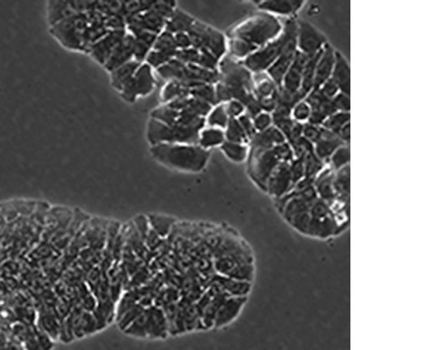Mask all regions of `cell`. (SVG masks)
Wrapping results in <instances>:
<instances>
[{
	"mask_svg": "<svg viewBox=\"0 0 438 350\" xmlns=\"http://www.w3.org/2000/svg\"><path fill=\"white\" fill-rule=\"evenodd\" d=\"M127 30L110 31L106 36L101 38L99 40L94 43L88 49L87 53L95 61L97 64L104 66L109 58H111L119 44L124 39Z\"/></svg>",
	"mask_w": 438,
	"mask_h": 350,
	"instance_id": "4fadbf2b",
	"label": "cell"
},
{
	"mask_svg": "<svg viewBox=\"0 0 438 350\" xmlns=\"http://www.w3.org/2000/svg\"><path fill=\"white\" fill-rule=\"evenodd\" d=\"M308 59L307 55L297 50L294 61L283 78L280 88L291 96H295L300 90L302 74H304L305 64H306Z\"/></svg>",
	"mask_w": 438,
	"mask_h": 350,
	"instance_id": "e0dca14e",
	"label": "cell"
},
{
	"mask_svg": "<svg viewBox=\"0 0 438 350\" xmlns=\"http://www.w3.org/2000/svg\"><path fill=\"white\" fill-rule=\"evenodd\" d=\"M179 112L167 105H160L151 112L150 118L167 125H175L178 123Z\"/></svg>",
	"mask_w": 438,
	"mask_h": 350,
	"instance_id": "f35d334b",
	"label": "cell"
},
{
	"mask_svg": "<svg viewBox=\"0 0 438 350\" xmlns=\"http://www.w3.org/2000/svg\"><path fill=\"white\" fill-rule=\"evenodd\" d=\"M141 64V63L137 62L136 60H132V61L125 63L111 72L110 77H111V84L113 89L118 91L119 93L121 92L134 77Z\"/></svg>",
	"mask_w": 438,
	"mask_h": 350,
	"instance_id": "484cf974",
	"label": "cell"
},
{
	"mask_svg": "<svg viewBox=\"0 0 438 350\" xmlns=\"http://www.w3.org/2000/svg\"><path fill=\"white\" fill-rule=\"evenodd\" d=\"M153 49L166 53V55L171 56L172 58H175L178 49V47H176L174 34L163 30L162 33L157 36Z\"/></svg>",
	"mask_w": 438,
	"mask_h": 350,
	"instance_id": "e575fe53",
	"label": "cell"
},
{
	"mask_svg": "<svg viewBox=\"0 0 438 350\" xmlns=\"http://www.w3.org/2000/svg\"><path fill=\"white\" fill-rule=\"evenodd\" d=\"M278 86L273 83L269 77V75L265 74L259 80L254 79V94L258 100L269 99L273 97L278 90Z\"/></svg>",
	"mask_w": 438,
	"mask_h": 350,
	"instance_id": "d590c367",
	"label": "cell"
},
{
	"mask_svg": "<svg viewBox=\"0 0 438 350\" xmlns=\"http://www.w3.org/2000/svg\"><path fill=\"white\" fill-rule=\"evenodd\" d=\"M258 8L261 12L272 15L293 16L301 10L305 2L301 0H267L258 1Z\"/></svg>",
	"mask_w": 438,
	"mask_h": 350,
	"instance_id": "ffe728a7",
	"label": "cell"
},
{
	"mask_svg": "<svg viewBox=\"0 0 438 350\" xmlns=\"http://www.w3.org/2000/svg\"><path fill=\"white\" fill-rule=\"evenodd\" d=\"M226 141L225 132L222 129L204 126L199 132L197 145L204 150L220 147Z\"/></svg>",
	"mask_w": 438,
	"mask_h": 350,
	"instance_id": "f546056e",
	"label": "cell"
},
{
	"mask_svg": "<svg viewBox=\"0 0 438 350\" xmlns=\"http://www.w3.org/2000/svg\"><path fill=\"white\" fill-rule=\"evenodd\" d=\"M172 59L171 56L166 55V53L152 49L148 53L144 62L147 63L148 66H150L156 71V69L162 67Z\"/></svg>",
	"mask_w": 438,
	"mask_h": 350,
	"instance_id": "ee69618b",
	"label": "cell"
},
{
	"mask_svg": "<svg viewBox=\"0 0 438 350\" xmlns=\"http://www.w3.org/2000/svg\"><path fill=\"white\" fill-rule=\"evenodd\" d=\"M174 36L178 50L187 49L192 47L191 37L188 33L176 34Z\"/></svg>",
	"mask_w": 438,
	"mask_h": 350,
	"instance_id": "6f0895ef",
	"label": "cell"
},
{
	"mask_svg": "<svg viewBox=\"0 0 438 350\" xmlns=\"http://www.w3.org/2000/svg\"><path fill=\"white\" fill-rule=\"evenodd\" d=\"M0 350H8V348H4V347H0Z\"/></svg>",
	"mask_w": 438,
	"mask_h": 350,
	"instance_id": "91938a15",
	"label": "cell"
},
{
	"mask_svg": "<svg viewBox=\"0 0 438 350\" xmlns=\"http://www.w3.org/2000/svg\"><path fill=\"white\" fill-rule=\"evenodd\" d=\"M131 34L134 37V60L143 63L148 53L153 49L154 44L156 42L158 34L146 31H140Z\"/></svg>",
	"mask_w": 438,
	"mask_h": 350,
	"instance_id": "f1b7e54d",
	"label": "cell"
},
{
	"mask_svg": "<svg viewBox=\"0 0 438 350\" xmlns=\"http://www.w3.org/2000/svg\"><path fill=\"white\" fill-rule=\"evenodd\" d=\"M151 156L170 169L187 173H198L206 169L210 158V151L198 145L158 144L150 147Z\"/></svg>",
	"mask_w": 438,
	"mask_h": 350,
	"instance_id": "3957f363",
	"label": "cell"
},
{
	"mask_svg": "<svg viewBox=\"0 0 438 350\" xmlns=\"http://www.w3.org/2000/svg\"><path fill=\"white\" fill-rule=\"evenodd\" d=\"M228 55L232 58L242 62L256 51V47L238 38H228Z\"/></svg>",
	"mask_w": 438,
	"mask_h": 350,
	"instance_id": "d6a6232c",
	"label": "cell"
},
{
	"mask_svg": "<svg viewBox=\"0 0 438 350\" xmlns=\"http://www.w3.org/2000/svg\"><path fill=\"white\" fill-rule=\"evenodd\" d=\"M215 84L217 105L238 100L244 106L254 97V75L243 63L226 55L220 60Z\"/></svg>",
	"mask_w": 438,
	"mask_h": 350,
	"instance_id": "7a4b0ae2",
	"label": "cell"
},
{
	"mask_svg": "<svg viewBox=\"0 0 438 350\" xmlns=\"http://www.w3.org/2000/svg\"><path fill=\"white\" fill-rule=\"evenodd\" d=\"M350 165L337 170L334 173L333 187L337 200L343 206L350 208Z\"/></svg>",
	"mask_w": 438,
	"mask_h": 350,
	"instance_id": "d4e9b609",
	"label": "cell"
},
{
	"mask_svg": "<svg viewBox=\"0 0 438 350\" xmlns=\"http://www.w3.org/2000/svg\"><path fill=\"white\" fill-rule=\"evenodd\" d=\"M188 34L195 49L210 52L219 60L228 55V36L217 28L195 20Z\"/></svg>",
	"mask_w": 438,
	"mask_h": 350,
	"instance_id": "9c48e42d",
	"label": "cell"
},
{
	"mask_svg": "<svg viewBox=\"0 0 438 350\" xmlns=\"http://www.w3.org/2000/svg\"><path fill=\"white\" fill-rule=\"evenodd\" d=\"M226 140L233 143L249 145V138L238 119L230 118L225 130Z\"/></svg>",
	"mask_w": 438,
	"mask_h": 350,
	"instance_id": "74e56055",
	"label": "cell"
},
{
	"mask_svg": "<svg viewBox=\"0 0 438 350\" xmlns=\"http://www.w3.org/2000/svg\"><path fill=\"white\" fill-rule=\"evenodd\" d=\"M314 179H301L289 193L275 199L276 207L285 222L300 234L328 240L343 232L332 208L318 197Z\"/></svg>",
	"mask_w": 438,
	"mask_h": 350,
	"instance_id": "6da1fadb",
	"label": "cell"
},
{
	"mask_svg": "<svg viewBox=\"0 0 438 350\" xmlns=\"http://www.w3.org/2000/svg\"><path fill=\"white\" fill-rule=\"evenodd\" d=\"M322 50L317 53L316 55L308 58L306 64H305L304 74H302L301 88L298 92L299 95H300L302 100H304L305 97L313 90L316 66Z\"/></svg>",
	"mask_w": 438,
	"mask_h": 350,
	"instance_id": "1f68e13d",
	"label": "cell"
},
{
	"mask_svg": "<svg viewBox=\"0 0 438 350\" xmlns=\"http://www.w3.org/2000/svg\"><path fill=\"white\" fill-rule=\"evenodd\" d=\"M335 51L336 50L329 42L324 47L317 63L314 86L312 90H319L321 86L332 77L334 64H335Z\"/></svg>",
	"mask_w": 438,
	"mask_h": 350,
	"instance_id": "d6986e66",
	"label": "cell"
},
{
	"mask_svg": "<svg viewBox=\"0 0 438 350\" xmlns=\"http://www.w3.org/2000/svg\"><path fill=\"white\" fill-rule=\"evenodd\" d=\"M188 96H190V90L175 81L166 82L159 94L162 105H168L173 101Z\"/></svg>",
	"mask_w": 438,
	"mask_h": 350,
	"instance_id": "4dcf8cb0",
	"label": "cell"
},
{
	"mask_svg": "<svg viewBox=\"0 0 438 350\" xmlns=\"http://www.w3.org/2000/svg\"><path fill=\"white\" fill-rule=\"evenodd\" d=\"M332 105L337 112H351V99L350 96L345 93L339 92L332 99Z\"/></svg>",
	"mask_w": 438,
	"mask_h": 350,
	"instance_id": "f907efd6",
	"label": "cell"
},
{
	"mask_svg": "<svg viewBox=\"0 0 438 350\" xmlns=\"http://www.w3.org/2000/svg\"><path fill=\"white\" fill-rule=\"evenodd\" d=\"M229 116L226 112L223 103H219L211 108L209 114L206 118V125L225 130L228 124Z\"/></svg>",
	"mask_w": 438,
	"mask_h": 350,
	"instance_id": "8d00e7d4",
	"label": "cell"
},
{
	"mask_svg": "<svg viewBox=\"0 0 438 350\" xmlns=\"http://www.w3.org/2000/svg\"><path fill=\"white\" fill-rule=\"evenodd\" d=\"M311 107L305 101H301L294 106L292 110V118L295 121L305 124L308 123L311 116Z\"/></svg>",
	"mask_w": 438,
	"mask_h": 350,
	"instance_id": "7dc6e473",
	"label": "cell"
},
{
	"mask_svg": "<svg viewBox=\"0 0 438 350\" xmlns=\"http://www.w3.org/2000/svg\"><path fill=\"white\" fill-rule=\"evenodd\" d=\"M190 96L211 106L217 105L215 84H202L190 90Z\"/></svg>",
	"mask_w": 438,
	"mask_h": 350,
	"instance_id": "60d3db41",
	"label": "cell"
},
{
	"mask_svg": "<svg viewBox=\"0 0 438 350\" xmlns=\"http://www.w3.org/2000/svg\"><path fill=\"white\" fill-rule=\"evenodd\" d=\"M220 150L229 160L234 163H244L247 162L249 155L248 145L233 143V142L225 141Z\"/></svg>",
	"mask_w": 438,
	"mask_h": 350,
	"instance_id": "836d02e7",
	"label": "cell"
},
{
	"mask_svg": "<svg viewBox=\"0 0 438 350\" xmlns=\"http://www.w3.org/2000/svg\"><path fill=\"white\" fill-rule=\"evenodd\" d=\"M294 187L289 163L280 162L267 182L266 193L277 199L289 193Z\"/></svg>",
	"mask_w": 438,
	"mask_h": 350,
	"instance_id": "9a60e30c",
	"label": "cell"
},
{
	"mask_svg": "<svg viewBox=\"0 0 438 350\" xmlns=\"http://www.w3.org/2000/svg\"><path fill=\"white\" fill-rule=\"evenodd\" d=\"M348 123H351V112H337L324 122L323 128L338 135L341 129Z\"/></svg>",
	"mask_w": 438,
	"mask_h": 350,
	"instance_id": "ab89813d",
	"label": "cell"
},
{
	"mask_svg": "<svg viewBox=\"0 0 438 350\" xmlns=\"http://www.w3.org/2000/svg\"><path fill=\"white\" fill-rule=\"evenodd\" d=\"M237 119L241 127L243 128L245 134H247L249 141H250L251 138H253L257 132L254 128L253 118H251L250 116L245 113V114L239 116Z\"/></svg>",
	"mask_w": 438,
	"mask_h": 350,
	"instance_id": "11a10c76",
	"label": "cell"
},
{
	"mask_svg": "<svg viewBox=\"0 0 438 350\" xmlns=\"http://www.w3.org/2000/svg\"><path fill=\"white\" fill-rule=\"evenodd\" d=\"M201 130L200 128L179 125H167L149 118L147 125V138L150 147L158 144L197 145Z\"/></svg>",
	"mask_w": 438,
	"mask_h": 350,
	"instance_id": "52a82bcc",
	"label": "cell"
},
{
	"mask_svg": "<svg viewBox=\"0 0 438 350\" xmlns=\"http://www.w3.org/2000/svg\"><path fill=\"white\" fill-rule=\"evenodd\" d=\"M195 20L197 18H194L193 16L178 8H175L174 12L167 21L165 29L164 30L168 31L173 34L188 33Z\"/></svg>",
	"mask_w": 438,
	"mask_h": 350,
	"instance_id": "4316f807",
	"label": "cell"
},
{
	"mask_svg": "<svg viewBox=\"0 0 438 350\" xmlns=\"http://www.w3.org/2000/svg\"><path fill=\"white\" fill-rule=\"evenodd\" d=\"M326 163L322 162L314 153H307L304 158V177L315 179L324 168H326Z\"/></svg>",
	"mask_w": 438,
	"mask_h": 350,
	"instance_id": "b9f144b4",
	"label": "cell"
},
{
	"mask_svg": "<svg viewBox=\"0 0 438 350\" xmlns=\"http://www.w3.org/2000/svg\"><path fill=\"white\" fill-rule=\"evenodd\" d=\"M245 302H247V297H239V296H232V298L226 299L225 304L217 312L216 319L213 323L214 326L221 327L232 323L243 309Z\"/></svg>",
	"mask_w": 438,
	"mask_h": 350,
	"instance_id": "44dd1931",
	"label": "cell"
},
{
	"mask_svg": "<svg viewBox=\"0 0 438 350\" xmlns=\"http://www.w3.org/2000/svg\"><path fill=\"white\" fill-rule=\"evenodd\" d=\"M87 25L86 12H78L49 27V32L65 49L84 53V34Z\"/></svg>",
	"mask_w": 438,
	"mask_h": 350,
	"instance_id": "ba28073f",
	"label": "cell"
},
{
	"mask_svg": "<svg viewBox=\"0 0 438 350\" xmlns=\"http://www.w3.org/2000/svg\"><path fill=\"white\" fill-rule=\"evenodd\" d=\"M132 60H134V37L127 32L124 39L116 47L111 58L103 67L110 74L116 68L132 61Z\"/></svg>",
	"mask_w": 438,
	"mask_h": 350,
	"instance_id": "ac0fdd59",
	"label": "cell"
},
{
	"mask_svg": "<svg viewBox=\"0 0 438 350\" xmlns=\"http://www.w3.org/2000/svg\"><path fill=\"white\" fill-rule=\"evenodd\" d=\"M338 136L341 138L343 143L350 145V140H351V123L346 124L341 130L339 131Z\"/></svg>",
	"mask_w": 438,
	"mask_h": 350,
	"instance_id": "680465c9",
	"label": "cell"
},
{
	"mask_svg": "<svg viewBox=\"0 0 438 350\" xmlns=\"http://www.w3.org/2000/svg\"><path fill=\"white\" fill-rule=\"evenodd\" d=\"M346 145L338 135L326 130L321 126L320 140L314 145V152L322 162L326 163L339 147Z\"/></svg>",
	"mask_w": 438,
	"mask_h": 350,
	"instance_id": "7402d4cb",
	"label": "cell"
},
{
	"mask_svg": "<svg viewBox=\"0 0 438 350\" xmlns=\"http://www.w3.org/2000/svg\"><path fill=\"white\" fill-rule=\"evenodd\" d=\"M255 130L257 132H263L273 125L272 116L270 113L260 112L253 118Z\"/></svg>",
	"mask_w": 438,
	"mask_h": 350,
	"instance_id": "f5cc1de1",
	"label": "cell"
},
{
	"mask_svg": "<svg viewBox=\"0 0 438 350\" xmlns=\"http://www.w3.org/2000/svg\"><path fill=\"white\" fill-rule=\"evenodd\" d=\"M296 26L297 50L308 58L316 55L328 43L326 37L306 21H296Z\"/></svg>",
	"mask_w": 438,
	"mask_h": 350,
	"instance_id": "7c38bea8",
	"label": "cell"
},
{
	"mask_svg": "<svg viewBox=\"0 0 438 350\" xmlns=\"http://www.w3.org/2000/svg\"><path fill=\"white\" fill-rule=\"evenodd\" d=\"M272 149L280 162L291 163L295 159L294 151L288 141L277 145Z\"/></svg>",
	"mask_w": 438,
	"mask_h": 350,
	"instance_id": "c3c4849f",
	"label": "cell"
},
{
	"mask_svg": "<svg viewBox=\"0 0 438 350\" xmlns=\"http://www.w3.org/2000/svg\"><path fill=\"white\" fill-rule=\"evenodd\" d=\"M282 29L283 24L276 16L260 11L230 28L226 36L238 38L260 49L278 37Z\"/></svg>",
	"mask_w": 438,
	"mask_h": 350,
	"instance_id": "277c9868",
	"label": "cell"
},
{
	"mask_svg": "<svg viewBox=\"0 0 438 350\" xmlns=\"http://www.w3.org/2000/svg\"><path fill=\"white\" fill-rule=\"evenodd\" d=\"M332 78L339 88L340 92L351 95V68L348 60L342 53L336 50L335 64H334Z\"/></svg>",
	"mask_w": 438,
	"mask_h": 350,
	"instance_id": "603a6c76",
	"label": "cell"
},
{
	"mask_svg": "<svg viewBox=\"0 0 438 350\" xmlns=\"http://www.w3.org/2000/svg\"><path fill=\"white\" fill-rule=\"evenodd\" d=\"M319 90L324 96L328 99H332L337 94L340 92L338 85L333 81V79L330 77L329 80H327L322 86H321Z\"/></svg>",
	"mask_w": 438,
	"mask_h": 350,
	"instance_id": "9f6ffc18",
	"label": "cell"
},
{
	"mask_svg": "<svg viewBox=\"0 0 438 350\" xmlns=\"http://www.w3.org/2000/svg\"><path fill=\"white\" fill-rule=\"evenodd\" d=\"M296 52H297V45H296V36H295L287 44L279 58L266 71V74L277 86L280 87L282 85L287 71H289L293 61H294Z\"/></svg>",
	"mask_w": 438,
	"mask_h": 350,
	"instance_id": "2e32d148",
	"label": "cell"
},
{
	"mask_svg": "<svg viewBox=\"0 0 438 350\" xmlns=\"http://www.w3.org/2000/svg\"><path fill=\"white\" fill-rule=\"evenodd\" d=\"M249 177L261 190L266 192L267 182L280 163L273 149L249 148L247 158Z\"/></svg>",
	"mask_w": 438,
	"mask_h": 350,
	"instance_id": "30bf717a",
	"label": "cell"
},
{
	"mask_svg": "<svg viewBox=\"0 0 438 350\" xmlns=\"http://www.w3.org/2000/svg\"><path fill=\"white\" fill-rule=\"evenodd\" d=\"M351 160V150H350V145H343L335 151L330 158L329 162L330 166L333 170H339L350 165Z\"/></svg>",
	"mask_w": 438,
	"mask_h": 350,
	"instance_id": "7bdbcfd3",
	"label": "cell"
},
{
	"mask_svg": "<svg viewBox=\"0 0 438 350\" xmlns=\"http://www.w3.org/2000/svg\"><path fill=\"white\" fill-rule=\"evenodd\" d=\"M304 101L311 107V110L308 124L321 126L330 116L337 112L332 99H328L319 90H311Z\"/></svg>",
	"mask_w": 438,
	"mask_h": 350,
	"instance_id": "5bb4252c",
	"label": "cell"
},
{
	"mask_svg": "<svg viewBox=\"0 0 438 350\" xmlns=\"http://www.w3.org/2000/svg\"><path fill=\"white\" fill-rule=\"evenodd\" d=\"M284 142H287L284 135L275 125H272L267 130L256 132L249 141L248 146L255 149H272L273 147Z\"/></svg>",
	"mask_w": 438,
	"mask_h": 350,
	"instance_id": "cb8c5ba5",
	"label": "cell"
},
{
	"mask_svg": "<svg viewBox=\"0 0 438 350\" xmlns=\"http://www.w3.org/2000/svg\"><path fill=\"white\" fill-rule=\"evenodd\" d=\"M302 137H304L312 144H316L321 138V126L305 123L304 125V130H302Z\"/></svg>",
	"mask_w": 438,
	"mask_h": 350,
	"instance_id": "db71d44e",
	"label": "cell"
},
{
	"mask_svg": "<svg viewBox=\"0 0 438 350\" xmlns=\"http://www.w3.org/2000/svg\"><path fill=\"white\" fill-rule=\"evenodd\" d=\"M156 85L154 69L143 62L119 95L125 102L134 103L138 99L149 96L156 89Z\"/></svg>",
	"mask_w": 438,
	"mask_h": 350,
	"instance_id": "8fae6325",
	"label": "cell"
},
{
	"mask_svg": "<svg viewBox=\"0 0 438 350\" xmlns=\"http://www.w3.org/2000/svg\"><path fill=\"white\" fill-rule=\"evenodd\" d=\"M200 50L191 47L190 49L178 50L175 58L180 62L187 65H197L198 60H199Z\"/></svg>",
	"mask_w": 438,
	"mask_h": 350,
	"instance_id": "f6af8a7d",
	"label": "cell"
},
{
	"mask_svg": "<svg viewBox=\"0 0 438 350\" xmlns=\"http://www.w3.org/2000/svg\"><path fill=\"white\" fill-rule=\"evenodd\" d=\"M226 113L229 118L237 119L239 116L245 114V109L243 103L238 100H230L228 103H223Z\"/></svg>",
	"mask_w": 438,
	"mask_h": 350,
	"instance_id": "816d5d0a",
	"label": "cell"
},
{
	"mask_svg": "<svg viewBox=\"0 0 438 350\" xmlns=\"http://www.w3.org/2000/svg\"><path fill=\"white\" fill-rule=\"evenodd\" d=\"M77 14L72 8L71 1H50L46 8L47 22L49 27L55 26L72 15Z\"/></svg>",
	"mask_w": 438,
	"mask_h": 350,
	"instance_id": "83f0119b",
	"label": "cell"
},
{
	"mask_svg": "<svg viewBox=\"0 0 438 350\" xmlns=\"http://www.w3.org/2000/svg\"><path fill=\"white\" fill-rule=\"evenodd\" d=\"M289 145H291L293 151H294L295 158L314 153V144H312L304 137L302 136Z\"/></svg>",
	"mask_w": 438,
	"mask_h": 350,
	"instance_id": "681fc988",
	"label": "cell"
},
{
	"mask_svg": "<svg viewBox=\"0 0 438 350\" xmlns=\"http://www.w3.org/2000/svg\"><path fill=\"white\" fill-rule=\"evenodd\" d=\"M175 8H178L175 2L154 1L153 5L147 11L125 20L127 31L130 34L146 31L159 34L165 29L167 21Z\"/></svg>",
	"mask_w": 438,
	"mask_h": 350,
	"instance_id": "8992f818",
	"label": "cell"
},
{
	"mask_svg": "<svg viewBox=\"0 0 438 350\" xmlns=\"http://www.w3.org/2000/svg\"><path fill=\"white\" fill-rule=\"evenodd\" d=\"M296 28L295 18H289L278 37L258 49L241 62L254 75L266 72L282 55L289 40L296 36Z\"/></svg>",
	"mask_w": 438,
	"mask_h": 350,
	"instance_id": "5b68a950",
	"label": "cell"
},
{
	"mask_svg": "<svg viewBox=\"0 0 438 350\" xmlns=\"http://www.w3.org/2000/svg\"><path fill=\"white\" fill-rule=\"evenodd\" d=\"M306 155V154H305ZM305 155L295 157L294 160L289 163L291 166V172L293 178V183L294 186L297 184L301 179L304 178L305 169H304V158Z\"/></svg>",
	"mask_w": 438,
	"mask_h": 350,
	"instance_id": "bcb514c9",
	"label": "cell"
}]
</instances>
